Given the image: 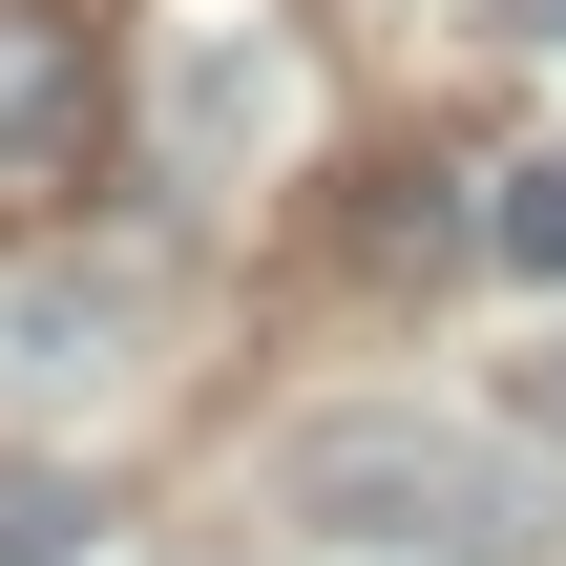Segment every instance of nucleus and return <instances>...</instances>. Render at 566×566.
<instances>
[{"mask_svg":"<svg viewBox=\"0 0 566 566\" xmlns=\"http://www.w3.org/2000/svg\"><path fill=\"white\" fill-rule=\"evenodd\" d=\"M294 525L504 566V546H525V462H504V441H462V420H420V399H336V420L294 441Z\"/></svg>","mask_w":566,"mask_h":566,"instance_id":"1","label":"nucleus"},{"mask_svg":"<svg viewBox=\"0 0 566 566\" xmlns=\"http://www.w3.org/2000/svg\"><path fill=\"white\" fill-rule=\"evenodd\" d=\"M84 126H105L84 21H63V0H0V168H84Z\"/></svg>","mask_w":566,"mask_h":566,"instance_id":"2","label":"nucleus"},{"mask_svg":"<svg viewBox=\"0 0 566 566\" xmlns=\"http://www.w3.org/2000/svg\"><path fill=\"white\" fill-rule=\"evenodd\" d=\"M126 336H147L126 273H0V357H21V378H105Z\"/></svg>","mask_w":566,"mask_h":566,"instance_id":"3","label":"nucleus"},{"mask_svg":"<svg viewBox=\"0 0 566 566\" xmlns=\"http://www.w3.org/2000/svg\"><path fill=\"white\" fill-rule=\"evenodd\" d=\"M168 105H189V147L252 105V0H189V42H168Z\"/></svg>","mask_w":566,"mask_h":566,"instance_id":"4","label":"nucleus"},{"mask_svg":"<svg viewBox=\"0 0 566 566\" xmlns=\"http://www.w3.org/2000/svg\"><path fill=\"white\" fill-rule=\"evenodd\" d=\"M483 252H504L525 294H566V147H546V168H504V210H483Z\"/></svg>","mask_w":566,"mask_h":566,"instance_id":"5","label":"nucleus"},{"mask_svg":"<svg viewBox=\"0 0 566 566\" xmlns=\"http://www.w3.org/2000/svg\"><path fill=\"white\" fill-rule=\"evenodd\" d=\"M0 566H84V483H42V462H0Z\"/></svg>","mask_w":566,"mask_h":566,"instance_id":"6","label":"nucleus"},{"mask_svg":"<svg viewBox=\"0 0 566 566\" xmlns=\"http://www.w3.org/2000/svg\"><path fill=\"white\" fill-rule=\"evenodd\" d=\"M504 21H525V42H566V0H504Z\"/></svg>","mask_w":566,"mask_h":566,"instance_id":"7","label":"nucleus"},{"mask_svg":"<svg viewBox=\"0 0 566 566\" xmlns=\"http://www.w3.org/2000/svg\"><path fill=\"white\" fill-rule=\"evenodd\" d=\"M546 420H566V357H546Z\"/></svg>","mask_w":566,"mask_h":566,"instance_id":"8","label":"nucleus"}]
</instances>
